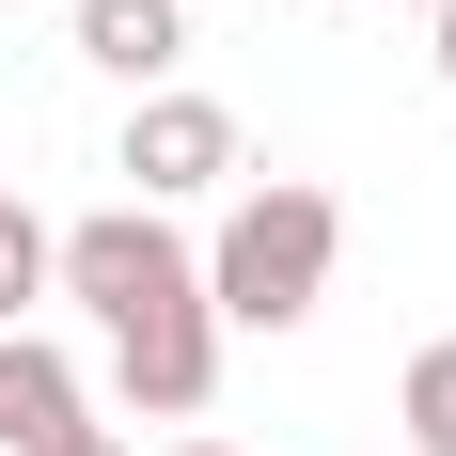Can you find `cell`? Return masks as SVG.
Returning a JSON list of instances; mask_svg holds the SVG:
<instances>
[{"instance_id":"1","label":"cell","mask_w":456,"mask_h":456,"mask_svg":"<svg viewBox=\"0 0 456 456\" xmlns=\"http://www.w3.org/2000/svg\"><path fill=\"white\" fill-rule=\"evenodd\" d=\"M47 283L110 330V378H126L142 425H189L221 394V315H205V268H189V236L158 205H94V221L47 236Z\"/></svg>"},{"instance_id":"2","label":"cell","mask_w":456,"mask_h":456,"mask_svg":"<svg viewBox=\"0 0 456 456\" xmlns=\"http://www.w3.org/2000/svg\"><path fill=\"white\" fill-rule=\"evenodd\" d=\"M330 252H346V205L299 189V174H268V189L221 205V236H205L189 268H205V315H221V330H299L330 299Z\"/></svg>"},{"instance_id":"3","label":"cell","mask_w":456,"mask_h":456,"mask_svg":"<svg viewBox=\"0 0 456 456\" xmlns=\"http://www.w3.org/2000/svg\"><path fill=\"white\" fill-rule=\"evenodd\" d=\"M110 174H142V205H205V189L236 174V110H221V94H174V79H158V94L126 110V158H110Z\"/></svg>"},{"instance_id":"4","label":"cell","mask_w":456,"mask_h":456,"mask_svg":"<svg viewBox=\"0 0 456 456\" xmlns=\"http://www.w3.org/2000/svg\"><path fill=\"white\" fill-rule=\"evenodd\" d=\"M47 441H79V362L0 330V456H47Z\"/></svg>"},{"instance_id":"5","label":"cell","mask_w":456,"mask_h":456,"mask_svg":"<svg viewBox=\"0 0 456 456\" xmlns=\"http://www.w3.org/2000/svg\"><path fill=\"white\" fill-rule=\"evenodd\" d=\"M79 63H110L126 94H158L189 63V0H79Z\"/></svg>"},{"instance_id":"6","label":"cell","mask_w":456,"mask_h":456,"mask_svg":"<svg viewBox=\"0 0 456 456\" xmlns=\"http://www.w3.org/2000/svg\"><path fill=\"white\" fill-rule=\"evenodd\" d=\"M394 425H410V456H456V330H441V346H410V378H394Z\"/></svg>"},{"instance_id":"7","label":"cell","mask_w":456,"mask_h":456,"mask_svg":"<svg viewBox=\"0 0 456 456\" xmlns=\"http://www.w3.org/2000/svg\"><path fill=\"white\" fill-rule=\"evenodd\" d=\"M32 299H47V221L16 205V189H0V330L32 315Z\"/></svg>"},{"instance_id":"8","label":"cell","mask_w":456,"mask_h":456,"mask_svg":"<svg viewBox=\"0 0 456 456\" xmlns=\"http://www.w3.org/2000/svg\"><path fill=\"white\" fill-rule=\"evenodd\" d=\"M47 456H126V441H110V425H79V441H47Z\"/></svg>"},{"instance_id":"9","label":"cell","mask_w":456,"mask_h":456,"mask_svg":"<svg viewBox=\"0 0 456 456\" xmlns=\"http://www.w3.org/2000/svg\"><path fill=\"white\" fill-rule=\"evenodd\" d=\"M425 32H441V79H456V0H441V16H425Z\"/></svg>"},{"instance_id":"10","label":"cell","mask_w":456,"mask_h":456,"mask_svg":"<svg viewBox=\"0 0 456 456\" xmlns=\"http://www.w3.org/2000/svg\"><path fill=\"white\" fill-rule=\"evenodd\" d=\"M174 456H236V441H174Z\"/></svg>"},{"instance_id":"11","label":"cell","mask_w":456,"mask_h":456,"mask_svg":"<svg viewBox=\"0 0 456 456\" xmlns=\"http://www.w3.org/2000/svg\"><path fill=\"white\" fill-rule=\"evenodd\" d=\"M410 16H441V0H410Z\"/></svg>"},{"instance_id":"12","label":"cell","mask_w":456,"mask_h":456,"mask_svg":"<svg viewBox=\"0 0 456 456\" xmlns=\"http://www.w3.org/2000/svg\"><path fill=\"white\" fill-rule=\"evenodd\" d=\"M0 16H16V0H0Z\"/></svg>"}]
</instances>
